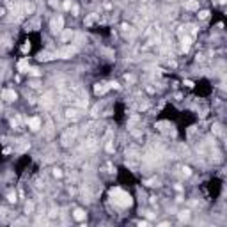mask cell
Masks as SVG:
<instances>
[{"label":"cell","instance_id":"obj_1","mask_svg":"<svg viewBox=\"0 0 227 227\" xmlns=\"http://www.w3.org/2000/svg\"><path fill=\"white\" fill-rule=\"evenodd\" d=\"M110 197H112V201H114V204H117V206H121V208H128V206H131V197H130V194H126L124 190H121V188H114L112 192H110Z\"/></svg>","mask_w":227,"mask_h":227},{"label":"cell","instance_id":"obj_2","mask_svg":"<svg viewBox=\"0 0 227 227\" xmlns=\"http://www.w3.org/2000/svg\"><path fill=\"white\" fill-rule=\"evenodd\" d=\"M76 53V48H73V46H64L62 50H59L57 53H55V57H59V59H69V57H73Z\"/></svg>","mask_w":227,"mask_h":227},{"label":"cell","instance_id":"obj_3","mask_svg":"<svg viewBox=\"0 0 227 227\" xmlns=\"http://www.w3.org/2000/svg\"><path fill=\"white\" fill-rule=\"evenodd\" d=\"M2 100H6V101H14V100H16V93H14V90H11V89H6L4 93H2Z\"/></svg>","mask_w":227,"mask_h":227},{"label":"cell","instance_id":"obj_4","mask_svg":"<svg viewBox=\"0 0 227 227\" xmlns=\"http://www.w3.org/2000/svg\"><path fill=\"white\" fill-rule=\"evenodd\" d=\"M62 25H64V20L59 16L57 20L52 21V30H53V32H60V30H62Z\"/></svg>","mask_w":227,"mask_h":227},{"label":"cell","instance_id":"obj_5","mask_svg":"<svg viewBox=\"0 0 227 227\" xmlns=\"http://www.w3.org/2000/svg\"><path fill=\"white\" fill-rule=\"evenodd\" d=\"M28 128L34 130V131L39 130V128H41V119H39V117H30V119H28Z\"/></svg>","mask_w":227,"mask_h":227},{"label":"cell","instance_id":"obj_6","mask_svg":"<svg viewBox=\"0 0 227 227\" xmlns=\"http://www.w3.org/2000/svg\"><path fill=\"white\" fill-rule=\"evenodd\" d=\"M53 57H55V55H53V53H50V52H41V53L37 55V59H39L41 62H46V60H52Z\"/></svg>","mask_w":227,"mask_h":227},{"label":"cell","instance_id":"obj_7","mask_svg":"<svg viewBox=\"0 0 227 227\" xmlns=\"http://www.w3.org/2000/svg\"><path fill=\"white\" fill-rule=\"evenodd\" d=\"M108 87H110V83H108V85H105V83H98V85L94 87V93H96V94H105L107 90H108Z\"/></svg>","mask_w":227,"mask_h":227},{"label":"cell","instance_id":"obj_8","mask_svg":"<svg viewBox=\"0 0 227 227\" xmlns=\"http://www.w3.org/2000/svg\"><path fill=\"white\" fill-rule=\"evenodd\" d=\"M185 7H186L188 11H195V9H199V0H190V2H185Z\"/></svg>","mask_w":227,"mask_h":227},{"label":"cell","instance_id":"obj_9","mask_svg":"<svg viewBox=\"0 0 227 227\" xmlns=\"http://www.w3.org/2000/svg\"><path fill=\"white\" fill-rule=\"evenodd\" d=\"M18 69H20L21 73H27V71H28V62H27V60H20V62H18Z\"/></svg>","mask_w":227,"mask_h":227},{"label":"cell","instance_id":"obj_10","mask_svg":"<svg viewBox=\"0 0 227 227\" xmlns=\"http://www.w3.org/2000/svg\"><path fill=\"white\" fill-rule=\"evenodd\" d=\"M190 44H192V39H190L188 36H186V37H183V50H185V52L190 48Z\"/></svg>","mask_w":227,"mask_h":227},{"label":"cell","instance_id":"obj_11","mask_svg":"<svg viewBox=\"0 0 227 227\" xmlns=\"http://www.w3.org/2000/svg\"><path fill=\"white\" fill-rule=\"evenodd\" d=\"M75 218H76V220H83V218H85V213H83L82 209H76V211H75Z\"/></svg>","mask_w":227,"mask_h":227},{"label":"cell","instance_id":"obj_12","mask_svg":"<svg viewBox=\"0 0 227 227\" xmlns=\"http://www.w3.org/2000/svg\"><path fill=\"white\" fill-rule=\"evenodd\" d=\"M208 14H209L208 11H201V13H199V18H201V20H206V18H208Z\"/></svg>","mask_w":227,"mask_h":227},{"label":"cell","instance_id":"obj_13","mask_svg":"<svg viewBox=\"0 0 227 227\" xmlns=\"http://www.w3.org/2000/svg\"><path fill=\"white\" fill-rule=\"evenodd\" d=\"M28 73H30V75H34V76H37V75H39V69H37V68H30V69H28Z\"/></svg>","mask_w":227,"mask_h":227},{"label":"cell","instance_id":"obj_14","mask_svg":"<svg viewBox=\"0 0 227 227\" xmlns=\"http://www.w3.org/2000/svg\"><path fill=\"white\" fill-rule=\"evenodd\" d=\"M68 117H73V119H76V112H75V110H68Z\"/></svg>","mask_w":227,"mask_h":227},{"label":"cell","instance_id":"obj_15","mask_svg":"<svg viewBox=\"0 0 227 227\" xmlns=\"http://www.w3.org/2000/svg\"><path fill=\"white\" fill-rule=\"evenodd\" d=\"M179 218H181V220H186V218H188V211H183V213L179 215Z\"/></svg>","mask_w":227,"mask_h":227},{"label":"cell","instance_id":"obj_16","mask_svg":"<svg viewBox=\"0 0 227 227\" xmlns=\"http://www.w3.org/2000/svg\"><path fill=\"white\" fill-rule=\"evenodd\" d=\"M7 199H9L11 202H14V201H16V195H14V194H9V197H7Z\"/></svg>","mask_w":227,"mask_h":227},{"label":"cell","instance_id":"obj_17","mask_svg":"<svg viewBox=\"0 0 227 227\" xmlns=\"http://www.w3.org/2000/svg\"><path fill=\"white\" fill-rule=\"evenodd\" d=\"M185 85H186V87H194V82H190V80H186V82H185Z\"/></svg>","mask_w":227,"mask_h":227},{"label":"cell","instance_id":"obj_18","mask_svg":"<svg viewBox=\"0 0 227 227\" xmlns=\"http://www.w3.org/2000/svg\"><path fill=\"white\" fill-rule=\"evenodd\" d=\"M183 174L185 176H190V169H183Z\"/></svg>","mask_w":227,"mask_h":227}]
</instances>
